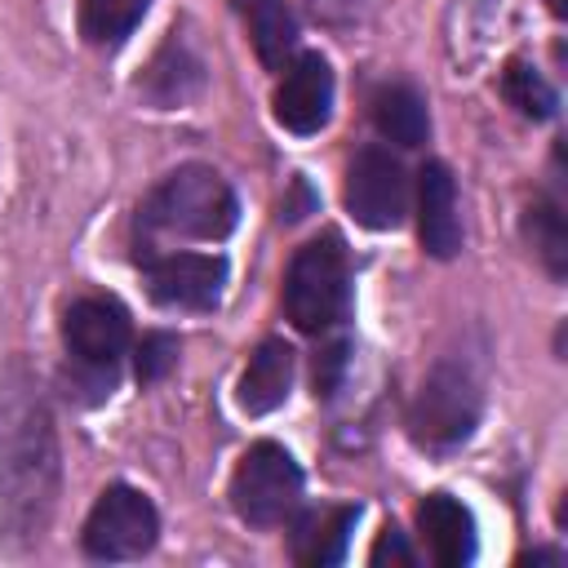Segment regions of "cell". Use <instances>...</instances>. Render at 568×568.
I'll return each instance as SVG.
<instances>
[{
	"mask_svg": "<svg viewBox=\"0 0 568 568\" xmlns=\"http://www.w3.org/2000/svg\"><path fill=\"white\" fill-rule=\"evenodd\" d=\"M178 364V342L169 333H146L138 342V382H160Z\"/></svg>",
	"mask_w": 568,
	"mask_h": 568,
	"instance_id": "19",
	"label": "cell"
},
{
	"mask_svg": "<svg viewBox=\"0 0 568 568\" xmlns=\"http://www.w3.org/2000/svg\"><path fill=\"white\" fill-rule=\"evenodd\" d=\"M417 528H422L426 550L439 568H466L475 559V515L457 497L430 493L417 506Z\"/></svg>",
	"mask_w": 568,
	"mask_h": 568,
	"instance_id": "11",
	"label": "cell"
},
{
	"mask_svg": "<svg viewBox=\"0 0 568 568\" xmlns=\"http://www.w3.org/2000/svg\"><path fill=\"white\" fill-rule=\"evenodd\" d=\"M417 235L430 257H453L462 248V213H457V182L448 164L426 160L417 173Z\"/></svg>",
	"mask_w": 568,
	"mask_h": 568,
	"instance_id": "10",
	"label": "cell"
},
{
	"mask_svg": "<svg viewBox=\"0 0 568 568\" xmlns=\"http://www.w3.org/2000/svg\"><path fill=\"white\" fill-rule=\"evenodd\" d=\"M524 226H528V240H532L537 257L546 262V271H550V275H564V271H568V231H564L559 204H555V200H537V204L528 209Z\"/></svg>",
	"mask_w": 568,
	"mask_h": 568,
	"instance_id": "18",
	"label": "cell"
},
{
	"mask_svg": "<svg viewBox=\"0 0 568 568\" xmlns=\"http://www.w3.org/2000/svg\"><path fill=\"white\" fill-rule=\"evenodd\" d=\"M346 209L368 231H395L408 209V182L390 151L364 146L346 173Z\"/></svg>",
	"mask_w": 568,
	"mask_h": 568,
	"instance_id": "7",
	"label": "cell"
},
{
	"mask_svg": "<svg viewBox=\"0 0 568 568\" xmlns=\"http://www.w3.org/2000/svg\"><path fill=\"white\" fill-rule=\"evenodd\" d=\"M62 337H67V351L71 359L93 373L98 386H111L115 382V364L120 355L129 351V315L120 302L111 297H80L67 320H62Z\"/></svg>",
	"mask_w": 568,
	"mask_h": 568,
	"instance_id": "6",
	"label": "cell"
},
{
	"mask_svg": "<svg viewBox=\"0 0 568 568\" xmlns=\"http://www.w3.org/2000/svg\"><path fill=\"white\" fill-rule=\"evenodd\" d=\"M222 284H226V262L217 253H164L146 262V293L173 311L217 306Z\"/></svg>",
	"mask_w": 568,
	"mask_h": 568,
	"instance_id": "8",
	"label": "cell"
},
{
	"mask_svg": "<svg viewBox=\"0 0 568 568\" xmlns=\"http://www.w3.org/2000/svg\"><path fill=\"white\" fill-rule=\"evenodd\" d=\"M288 386H293V346L280 337H266L248 355V368L240 377V408L262 417L288 399Z\"/></svg>",
	"mask_w": 568,
	"mask_h": 568,
	"instance_id": "12",
	"label": "cell"
},
{
	"mask_svg": "<svg viewBox=\"0 0 568 568\" xmlns=\"http://www.w3.org/2000/svg\"><path fill=\"white\" fill-rule=\"evenodd\" d=\"M359 506H324L297 519L293 528V559L306 568H328L346 555V541L355 532Z\"/></svg>",
	"mask_w": 568,
	"mask_h": 568,
	"instance_id": "13",
	"label": "cell"
},
{
	"mask_svg": "<svg viewBox=\"0 0 568 568\" xmlns=\"http://www.w3.org/2000/svg\"><path fill=\"white\" fill-rule=\"evenodd\" d=\"M564 9H568L564 0H550V13H559V18H564Z\"/></svg>",
	"mask_w": 568,
	"mask_h": 568,
	"instance_id": "22",
	"label": "cell"
},
{
	"mask_svg": "<svg viewBox=\"0 0 568 568\" xmlns=\"http://www.w3.org/2000/svg\"><path fill=\"white\" fill-rule=\"evenodd\" d=\"M240 18L248 27V40L257 49V58L275 71L288 67L293 49H297V22L288 13L284 0H240Z\"/></svg>",
	"mask_w": 568,
	"mask_h": 568,
	"instance_id": "14",
	"label": "cell"
},
{
	"mask_svg": "<svg viewBox=\"0 0 568 568\" xmlns=\"http://www.w3.org/2000/svg\"><path fill=\"white\" fill-rule=\"evenodd\" d=\"M346 368V342H333L315 355V395H333L337 390V377Z\"/></svg>",
	"mask_w": 568,
	"mask_h": 568,
	"instance_id": "21",
	"label": "cell"
},
{
	"mask_svg": "<svg viewBox=\"0 0 568 568\" xmlns=\"http://www.w3.org/2000/svg\"><path fill=\"white\" fill-rule=\"evenodd\" d=\"M333 111V71L320 53H297L275 89V120L288 133H320Z\"/></svg>",
	"mask_w": 568,
	"mask_h": 568,
	"instance_id": "9",
	"label": "cell"
},
{
	"mask_svg": "<svg viewBox=\"0 0 568 568\" xmlns=\"http://www.w3.org/2000/svg\"><path fill=\"white\" fill-rule=\"evenodd\" d=\"M351 306V271L346 253L333 235L311 240L293 253L288 280H284V311L302 333H328L346 320Z\"/></svg>",
	"mask_w": 568,
	"mask_h": 568,
	"instance_id": "2",
	"label": "cell"
},
{
	"mask_svg": "<svg viewBox=\"0 0 568 568\" xmlns=\"http://www.w3.org/2000/svg\"><path fill=\"white\" fill-rule=\"evenodd\" d=\"M479 422V382L470 377L466 364H435L426 373V382L417 386L413 395V408H408V435L422 444V448H457Z\"/></svg>",
	"mask_w": 568,
	"mask_h": 568,
	"instance_id": "3",
	"label": "cell"
},
{
	"mask_svg": "<svg viewBox=\"0 0 568 568\" xmlns=\"http://www.w3.org/2000/svg\"><path fill=\"white\" fill-rule=\"evenodd\" d=\"M373 124L395 146H422L426 133H430L426 102H422V93L413 84H386V89H377V98H373Z\"/></svg>",
	"mask_w": 568,
	"mask_h": 568,
	"instance_id": "15",
	"label": "cell"
},
{
	"mask_svg": "<svg viewBox=\"0 0 568 568\" xmlns=\"http://www.w3.org/2000/svg\"><path fill=\"white\" fill-rule=\"evenodd\" d=\"M368 564H373V568H382V564H395V568H413V564H417V555L408 550V541H404V532H399V528H386V532L373 541V550H368Z\"/></svg>",
	"mask_w": 568,
	"mask_h": 568,
	"instance_id": "20",
	"label": "cell"
},
{
	"mask_svg": "<svg viewBox=\"0 0 568 568\" xmlns=\"http://www.w3.org/2000/svg\"><path fill=\"white\" fill-rule=\"evenodd\" d=\"M151 0H80V31L89 44H120L146 18Z\"/></svg>",
	"mask_w": 568,
	"mask_h": 568,
	"instance_id": "16",
	"label": "cell"
},
{
	"mask_svg": "<svg viewBox=\"0 0 568 568\" xmlns=\"http://www.w3.org/2000/svg\"><path fill=\"white\" fill-rule=\"evenodd\" d=\"M235 217H240L235 191L209 164H186L169 173L142 204V226L182 240H222L231 235Z\"/></svg>",
	"mask_w": 568,
	"mask_h": 568,
	"instance_id": "1",
	"label": "cell"
},
{
	"mask_svg": "<svg viewBox=\"0 0 568 568\" xmlns=\"http://www.w3.org/2000/svg\"><path fill=\"white\" fill-rule=\"evenodd\" d=\"M501 93H506V102H510L519 115H528V120H550L555 106H559V98H555V89L546 84V75H541L537 67H528V62H510V67H506Z\"/></svg>",
	"mask_w": 568,
	"mask_h": 568,
	"instance_id": "17",
	"label": "cell"
},
{
	"mask_svg": "<svg viewBox=\"0 0 568 568\" xmlns=\"http://www.w3.org/2000/svg\"><path fill=\"white\" fill-rule=\"evenodd\" d=\"M302 501V470L293 462L288 448L262 439L253 444L235 475H231V506L244 524H257V528H271V524H284Z\"/></svg>",
	"mask_w": 568,
	"mask_h": 568,
	"instance_id": "4",
	"label": "cell"
},
{
	"mask_svg": "<svg viewBox=\"0 0 568 568\" xmlns=\"http://www.w3.org/2000/svg\"><path fill=\"white\" fill-rule=\"evenodd\" d=\"M155 537H160V515H155L151 497L129 484L106 488L93 501L84 532H80V541L93 559H142L155 546Z\"/></svg>",
	"mask_w": 568,
	"mask_h": 568,
	"instance_id": "5",
	"label": "cell"
}]
</instances>
